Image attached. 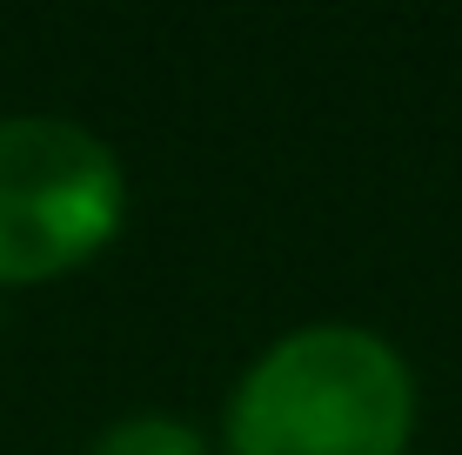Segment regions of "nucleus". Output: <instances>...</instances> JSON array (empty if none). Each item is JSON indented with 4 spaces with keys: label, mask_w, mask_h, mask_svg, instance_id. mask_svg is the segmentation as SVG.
<instances>
[{
    "label": "nucleus",
    "mask_w": 462,
    "mask_h": 455,
    "mask_svg": "<svg viewBox=\"0 0 462 455\" xmlns=\"http://www.w3.org/2000/svg\"><path fill=\"white\" fill-rule=\"evenodd\" d=\"M416 388L389 341L301 328L248 369L228 415L235 455H402Z\"/></svg>",
    "instance_id": "nucleus-1"
},
{
    "label": "nucleus",
    "mask_w": 462,
    "mask_h": 455,
    "mask_svg": "<svg viewBox=\"0 0 462 455\" xmlns=\"http://www.w3.org/2000/svg\"><path fill=\"white\" fill-rule=\"evenodd\" d=\"M121 168L74 121H0V281H47L121 228Z\"/></svg>",
    "instance_id": "nucleus-2"
},
{
    "label": "nucleus",
    "mask_w": 462,
    "mask_h": 455,
    "mask_svg": "<svg viewBox=\"0 0 462 455\" xmlns=\"http://www.w3.org/2000/svg\"><path fill=\"white\" fill-rule=\"evenodd\" d=\"M94 455H208V449L174 415H134V422H115V429L94 442Z\"/></svg>",
    "instance_id": "nucleus-3"
}]
</instances>
